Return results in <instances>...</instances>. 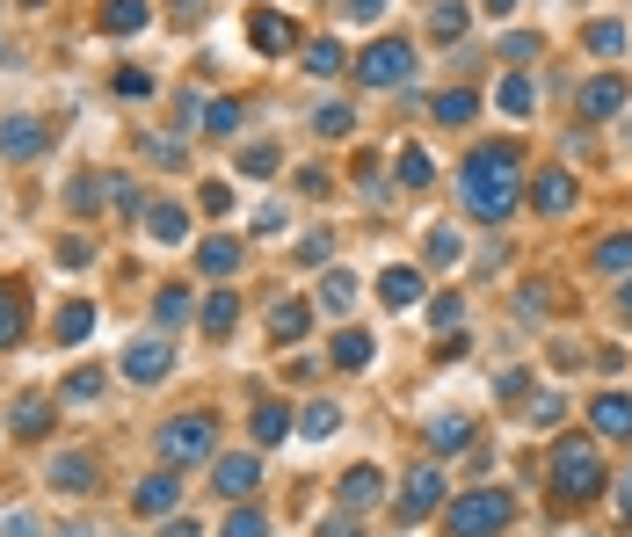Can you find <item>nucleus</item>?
<instances>
[{
	"label": "nucleus",
	"instance_id": "55",
	"mask_svg": "<svg viewBox=\"0 0 632 537\" xmlns=\"http://www.w3.org/2000/svg\"><path fill=\"white\" fill-rule=\"evenodd\" d=\"M160 537H196V523H168V530H160Z\"/></svg>",
	"mask_w": 632,
	"mask_h": 537
},
{
	"label": "nucleus",
	"instance_id": "33",
	"mask_svg": "<svg viewBox=\"0 0 632 537\" xmlns=\"http://www.w3.org/2000/svg\"><path fill=\"white\" fill-rule=\"evenodd\" d=\"M473 95H465V87H451V95H437V103H429V117H437V123H473Z\"/></svg>",
	"mask_w": 632,
	"mask_h": 537
},
{
	"label": "nucleus",
	"instance_id": "20",
	"mask_svg": "<svg viewBox=\"0 0 632 537\" xmlns=\"http://www.w3.org/2000/svg\"><path fill=\"white\" fill-rule=\"evenodd\" d=\"M146 22H153V8H146V0H103V30H109V36H139Z\"/></svg>",
	"mask_w": 632,
	"mask_h": 537
},
{
	"label": "nucleus",
	"instance_id": "42",
	"mask_svg": "<svg viewBox=\"0 0 632 537\" xmlns=\"http://www.w3.org/2000/svg\"><path fill=\"white\" fill-rule=\"evenodd\" d=\"M103 370H73V378H66V399H103Z\"/></svg>",
	"mask_w": 632,
	"mask_h": 537
},
{
	"label": "nucleus",
	"instance_id": "49",
	"mask_svg": "<svg viewBox=\"0 0 632 537\" xmlns=\"http://www.w3.org/2000/svg\"><path fill=\"white\" fill-rule=\"evenodd\" d=\"M146 87H153V80H146L139 66H124V73H117V95H146Z\"/></svg>",
	"mask_w": 632,
	"mask_h": 537
},
{
	"label": "nucleus",
	"instance_id": "8",
	"mask_svg": "<svg viewBox=\"0 0 632 537\" xmlns=\"http://www.w3.org/2000/svg\"><path fill=\"white\" fill-rule=\"evenodd\" d=\"M437 502H443V465H415L400 486V523H421Z\"/></svg>",
	"mask_w": 632,
	"mask_h": 537
},
{
	"label": "nucleus",
	"instance_id": "29",
	"mask_svg": "<svg viewBox=\"0 0 632 537\" xmlns=\"http://www.w3.org/2000/svg\"><path fill=\"white\" fill-rule=\"evenodd\" d=\"M371 348H378V342H371L364 327H350V334H334V364H342V370H364Z\"/></svg>",
	"mask_w": 632,
	"mask_h": 537
},
{
	"label": "nucleus",
	"instance_id": "4",
	"mask_svg": "<svg viewBox=\"0 0 632 537\" xmlns=\"http://www.w3.org/2000/svg\"><path fill=\"white\" fill-rule=\"evenodd\" d=\"M211 443H218V415H204V407H190V415H175L160 429V458L168 465H211Z\"/></svg>",
	"mask_w": 632,
	"mask_h": 537
},
{
	"label": "nucleus",
	"instance_id": "9",
	"mask_svg": "<svg viewBox=\"0 0 632 537\" xmlns=\"http://www.w3.org/2000/svg\"><path fill=\"white\" fill-rule=\"evenodd\" d=\"M625 103H632V87L618 80V73H597V80H589V87H581V95H575V109H581V117H589V123L618 117V109H625Z\"/></svg>",
	"mask_w": 632,
	"mask_h": 537
},
{
	"label": "nucleus",
	"instance_id": "16",
	"mask_svg": "<svg viewBox=\"0 0 632 537\" xmlns=\"http://www.w3.org/2000/svg\"><path fill=\"white\" fill-rule=\"evenodd\" d=\"M146 240L182 247V240H190V211H182V204H146Z\"/></svg>",
	"mask_w": 632,
	"mask_h": 537
},
{
	"label": "nucleus",
	"instance_id": "19",
	"mask_svg": "<svg viewBox=\"0 0 632 537\" xmlns=\"http://www.w3.org/2000/svg\"><path fill=\"white\" fill-rule=\"evenodd\" d=\"M306 327H313V305H306V298H277V305H269V334H277V342H299Z\"/></svg>",
	"mask_w": 632,
	"mask_h": 537
},
{
	"label": "nucleus",
	"instance_id": "51",
	"mask_svg": "<svg viewBox=\"0 0 632 537\" xmlns=\"http://www.w3.org/2000/svg\"><path fill=\"white\" fill-rule=\"evenodd\" d=\"M299 261H328V233H306V240H299Z\"/></svg>",
	"mask_w": 632,
	"mask_h": 537
},
{
	"label": "nucleus",
	"instance_id": "48",
	"mask_svg": "<svg viewBox=\"0 0 632 537\" xmlns=\"http://www.w3.org/2000/svg\"><path fill=\"white\" fill-rule=\"evenodd\" d=\"M531 52H538V36H510V44H502V58H510V66H524Z\"/></svg>",
	"mask_w": 632,
	"mask_h": 537
},
{
	"label": "nucleus",
	"instance_id": "40",
	"mask_svg": "<svg viewBox=\"0 0 632 537\" xmlns=\"http://www.w3.org/2000/svg\"><path fill=\"white\" fill-rule=\"evenodd\" d=\"M342 44H334V36H313V44H306V73H342Z\"/></svg>",
	"mask_w": 632,
	"mask_h": 537
},
{
	"label": "nucleus",
	"instance_id": "28",
	"mask_svg": "<svg viewBox=\"0 0 632 537\" xmlns=\"http://www.w3.org/2000/svg\"><path fill=\"white\" fill-rule=\"evenodd\" d=\"M313 131H320V139H350V131H356V109L350 103H320L313 109Z\"/></svg>",
	"mask_w": 632,
	"mask_h": 537
},
{
	"label": "nucleus",
	"instance_id": "50",
	"mask_svg": "<svg viewBox=\"0 0 632 537\" xmlns=\"http://www.w3.org/2000/svg\"><path fill=\"white\" fill-rule=\"evenodd\" d=\"M320 537H364V523H356L350 508H342V516H334V523H328V530H320Z\"/></svg>",
	"mask_w": 632,
	"mask_h": 537
},
{
	"label": "nucleus",
	"instance_id": "14",
	"mask_svg": "<svg viewBox=\"0 0 632 537\" xmlns=\"http://www.w3.org/2000/svg\"><path fill=\"white\" fill-rule=\"evenodd\" d=\"M589 421H597V436H611V443H632V393H603L597 407H589Z\"/></svg>",
	"mask_w": 632,
	"mask_h": 537
},
{
	"label": "nucleus",
	"instance_id": "35",
	"mask_svg": "<svg viewBox=\"0 0 632 537\" xmlns=\"http://www.w3.org/2000/svg\"><path fill=\"white\" fill-rule=\"evenodd\" d=\"M589 261H597V269H611V277H618V269H632V233H611V240H597V255H589Z\"/></svg>",
	"mask_w": 632,
	"mask_h": 537
},
{
	"label": "nucleus",
	"instance_id": "39",
	"mask_svg": "<svg viewBox=\"0 0 632 537\" xmlns=\"http://www.w3.org/2000/svg\"><path fill=\"white\" fill-rule=\"evenodd\" d=\"M291 436V407H255V443H283Z\"/></svg>",
	"mask_w": 632,
	"mask_h": 537
},
{
	"label": "nucleus",
	"instance_id": "10",
	"mask_svg": "<svg viewBox=\"0 0 632 537\" xmlns=\"http://www.w3.org/2000/svg\"><path fill=\"white\" fill-rule=\"evenodd\" d=\"M44 139H52V123H44V117H0V153H8V160L44 153Z\"/></svg>",
	"mask_w": 632,
	"mask_h": 537
},
{
	"label": "nucleus",
	"instance_id": "30",
	"mask_svg": "<svg viewBox=\"0 0 632 537\" xmlns=\"http://www.w3.org/2000/svg\"><path fill=\"white\" fill-rule=\"evenodd\" d=\"M44 429H52V399H15V436H30V443H36V436H44Z\"/></svg>",
	"mask_w": 632,
	"mask_h": 537
},
{
	"label": "nucleus",
	"instance_id": "25",
	"mask_svg": "<svg viewBox=\"0 0 632 537\" xmlns=\"http://www.w3.org/2000/svg\"><path fill=\"white\" fill-rule=\"evenodd\" d=\"M196 269H204V277H233V269H240V240H204L196 247Z\"/></svg>",
	"mask_w": 632,
	"mask_h": 537
},
{
	"label": "nucleus",
	"instance_id": "43",
	"mask_svg": "<svg viewBox=\"0 0 632 537\" xmlns=\"http://www.w3.org/2000/svg\"><path fill=\"white\" fill-rule=\"evenodd\" d=\"M560 415H567V399H560V393H538V399H531V421H538V429H553Z\"/></svg>",
	"mask_w": 632,
	"mask_h": 537
},
{
	"label": "nucleus",
	"instance_id": "36",
	"mask_svg": "<svg viewBox=\"0 0 632 537\" xmlns=\"http://www.w3.org/2000/svg\"><path fill=\"white\" fill-rule=\"evenodd\" d=\"M581 44H589L597 58H618V52H625V30H618V22H589V30H581Z\"/></svg>",
	"mask_w": 632,
	"mask_h": 537
},
{
	"label": "nucleus",
	"instance_id": "23",
	"mask_svg": "<svg viewBox=\"0 0 632 537\" xmlns=\"http://www.w3.org/2000/svg\"><path fill=\"white\" fill-rule=\"evenodd\" d=\"M465 0H437V8H429V36H437V44H458V36H465Z\"/></svg>",
	"mask_w": 632,
	"mask_h": 537
},
{
	"label": "nucleus",
	"instance_id": "21",
	"mask_svg": "<svg viewBox=\"0 0 632 537\" xmlns=\"http://www.w3.org/2000/svg\"><path fill=\"white\" fill-rule=\"evenodd\" d=\"M52 334H58V342H88V334H95V305H88V298H73V305H58V320H52Z\"/></svg>",
	"mask_w": 632,
	"mask_h": 537
},
{
	"label": "nucleus",
	"instance_id": "12",
	"mask_svg": "<svg viewBox=\"0 0 632 537\" xmlns=\"http://www.w3.org/2000/svg\"><path fill=\"white\" fill-rule=\"evenodd\" d=\"M44 472H52L58 494H88V486H95V451H58Z\"/></svg>",
	"mask_w": 632,
	"mask_h": 537
},
{
	"label": "nucleus",
	"instance_id": "41",
	"mask_svg": "<svg viewBox=\"0 0 632 537\" xmlns=\"http://www.w3.org/2000/svg\"><path fill=\"white\" fill-rule=\"evenodd\" d=\"M218 537H269V516H263V508H233Z\"/></svg>",
	"mask_w": 632,
	"mask_h": 537
},
{
	"label": "nucleus",
	"instance_id": "1",
	"mask_svg": "<svg viewBox=\"0 0 632 537\" xmlns=\"http://www.w3.org/2000/svg\"><path fill=\"white\" fill-rule=\"evenodd\" d=\"M458 196H465L473 218L502 226L516 211V196H524V153H516V146H480V153L458 168Z\"/></svg>",
	"mask_w": 632,
	"mask_h": 537
},
{
	"label": "nucleus",
	"instance_id": "37",
	"mask_svg": "<svg viewBox=\"0 0 632 537\" xmlns=\"http://www.w3.org/2000/svg\"><path fill=\"white\" fill-rule=\"evenodd\" d=\"M240 117H247V109L226 95V103H211V109H204V131H211V139H233V131H240Z\"/></svg>",
	"mask_w": 632,
	"mask_h": 537
},
{
	"label": "nucleus",
	"instance_id": "59",
	"mask_svg": "<svg viewBox=\"0 0 632 537\" xmlns=\"http://www.w3.org/2000/svg\"><path fill=\"white\" fill-rule=\"evenodd\" d=\"M0 66H8V44H0Z\"/></svg>",
	"mask_w": 632,
	"mask_h": 537
},
{
	"label": "nucleus",
	"instance_id": "44",
	"mask_svg": "<svg viewBox=\"0 0 632 537\" xmlns=\"http://www.w3.org/2000/svg\"><path fill=\"white\" fill-rule=\"evenodd\" d=\"M334 421H342V407H328V399H320V407L299 421V429H306V436H334Z\"/></svg>",
	"mask_w": 632,
	"mask_h": 537
},
{
	"label": "nucleus",
	"instance_id": "34",
	"mask_svg": "<svg viewBox=\"0 0 632 537\" xmlns=\"http://www.w3.org/2000/svg\"><path fill=\"white\" fill-rule=\"evenodd\" d=\"M458 255H465V233H458V226H429V261H437V269H451Z\"/></svg>",
	"mask_w": 632,
	"mask_h": 537
},
{
	"label": "nucleus",
	"instance_id": "26",
	"mask_svg": "<svg viewBox=\"0 0 632 537\" xmlns=\"http://www.w3.org/2000/svg\"><path fill=\"white\" fill-rule=\"evenodd\" d=\"M233 320H240V298H233V291H211V305H204V334H211V342H226Z\"/></svg>",
	"mask_w": 632,
	"mask_h": 537
},
{
	"label": "nucleus",
	"instance_id": "52",
	"mask_svg": "<svg viewBox=\"0 0 632 537\" xmlns=\"http://www.w3.org/2000/svg\"><path fill=\"white\" fill-rule=\"evenodd\" d=\"M350 15L356 22H378V15H386V0H350Z\"/></svg>",
	"mask_w": 632,
	"mask_h": 537
},
{
	"label": "nucleus",
	"instance_id": "58",
	"mask_svg": "<svg viewBox=\"0 0 632 537\" xmlns=\"http://www.w3.org/2000/svg\"><path fill=\"white\" fill-rule=\"evenodd\" d=\"M175 8H182V15H196V8H204V0H175Z\"/></svg>",
	"mask_w": 632,
	"mask_h": 537
},
{
	"label": "nucleus",
	"instance_id": "11",
	"mask_svg": "<svg viewBox=\"0 0 632 537\" xmlns=\"http://www.w3.org/2000/svg\"><path fill=\"white\" fill-rule=\"evenodd\" d=\"M531 204H538L545 218H567V211H575V174H567V168H538V182H531Z\"/></svg>",
	"mask_w": 632,
	"mask_h": 537
},
{
	"label": "nucleus",
	"instance_id": "53",
	"mask_svg": "<svg viewBox=\"0 0 632 537\" xmlns=\"http://www.w3.org/2000/svg\"><path fill=\"white\" fill-rule=\"evenodd\" d=\"M618 508H625V523H632V472L618 480Z\"/></svg>",
	"mask_w": 632,
	"mask_h": 537
},
{
	"label": "nucleus",
	"instance_id": "45",
	"mask_svg": "<svg viewBox=\"0 0 632 537\" xmlns=\"http://www.w3.org/2000/svg\"><path fill=\"white\" fill-rule=\"evenodd\" d=\"M204 211H211V218H226V211H233V182H204Z\"/></svg>",
	"mask_w": 632,
	"mask_h": 537
},
{
	"label": "nucleus",
	"instance_id": "27",
	"mask_svg": "<svg viewBox=\"0 0 632 537\" xmlns=\"http://www.w3.org/2000/svg\"><path fill=\"white\" fill-rule=\"evenodd\" d=\"M378 494H386V480H378V472H371V465H356L350 480H342V508H371V502H378Z\"/></svg>",
	"mask_w": 632,
	"mask_h": 537
},
{
	"label": "nucleus",
	"instance_id": "38",
	"mask_svg": "<svg viewBox=\"0 0 632 537\" xmlns=\"http://www.w3.org/2000/svg\"><path fill=\"white\" fill-rule=\"evenodd\" d=\"M400 182H407V190H429V182H437V168H429L421 146H400Z\"/></svg>",
	"mask_w": 632,
	"mask_h": 537
},
{
	"label": "nucleus",
	"instance_id": "32",
	"mask_svg": "<svg viewBox=\"0 0 632 537\" xmlns=\"http://www.w3.org/2000/svg\"><path fill=\"white\" fill-rule=\"evenodd\" d=\"M429 436H437V451H465V443H473V421H465V415H437V421H429Z\"/></svg>",
	"mask_w": 632,
	"mask_h": 537
},
{
	"label": "nucleus",
	"instance_id": "56",
	"mask_svg": "<svg viewBox=\"0 0 632 537\" xmlns=\"http://www.w3.org/2000/svg\"><path fill=\"white\" fill-rule=\"evenodd\" d=\"M58 537H95V530H88V523H66V530H58Z\"/></svg>",
	"mask_w": 632,
	"mask_h": 537
},
{
	"label": "nucleus",
	"instance_id": "22",
	"mask_svg": "<svg viewBox=\"0 0 632 537\" xmlns=\"http://www.w3.org/2000/svg\"><path fill=\"white\" fill-rule=\"evenodd\" d=\"M494 103H502V109H510V117H531V109H538V87H531L524 80V73H502V87H494Z\"/></svg>",
	"mask_w": 632,
	"mask_h": 537
},
{
	"label": "nucleus",
	"instance_id": "31",
	"mask_svg": "<svg viewBox=\"0 0 632 537\" xmlns=\"http://www.w3.org/2000/svg\"><path fill=\"white\" fill-rule=\"evenodd\" d=\"M153 320L160 327H182V320H190V283H168V291L153 298Z\"/></svg>",
	"mask_w": 632,
	"mask_h": 537
},
{
	"label": "nucleus",
	"instance_id": "3",
	"mask_svg": "<svg viewBox=\"0 0 632 537\" xmlns=\"http://www.w3.org/2000/svg\"><path fill=\"white\" fill-rule=\"evenodd\" d=\"M502 523H516L510 486H480V494H458V502L443 508V530L451 537H502Z\"/></svg>",
	"mask_w": 632,
	"mask_h": 537
},
{
	"label": "nucleus",
	"instance_id": "57",
	"mask_svg": "<svg viewBox=\"0 0 632 537\" xmlns=\"http://www.w3.org/2000/svg\"><path fill=\"white\" fill-rule=\"evenodd\" d=\"M618 305H625V320H632V277H625V291H618Z\"/></svg>",
	"mask_w": 632,
	"mask_h": 537
},
{
	"label": "nucleus",
	"instance_id": "7",
	"mask_svg": "<svg viewBox=\"0 0 632 537\" xmlns=\"http://www.w3.org/2000/svg\"><path fill=\"white\" fill-rule=\"evenodd\" d=\"M247 44H255L263 58H283L291 44H299V22L277 15V8H255V15H247Z\"/></svg>",
	"mask_w": 632,
	"mask_h": 537
},
{
	"label": "nucleus",
	"instance_id": "17",
	"mask_svg": "<svg viewBox=\"0 0 632 537\" xmlns=\"http://www.w3.org/2000/svg\"><path fill=\"white\" fill-rule=\"evenodd\" d=\"M22 334H30V298L22 283H0V348H15Z\"/></svg>",
	"mask_w": 632,
	"mask_h": 537
},
{
	"label": "nucleus",
	"instance_id": "46",
	"mask_svg": "<svg viewBox=\"0 0 632 537\" xmlns=\"http://www.w3.org/2000/svg\"><path fill=\"white\" fill-rule=\"evenodd\" d=\"M0 537H36V516L30 508H8V516H0Z\"/></svg>",
	"mask_w": 632,
	"mask_h": 537
},
{
	"label": "nucleus",
	"instance_id": "6",
	"mask_svg": "<svg viewBox=\"0 0 632 537\" xmlns=\"http://www.w3.org/2000/svg\"><path fill=\"white\" fill-rule=\"evenodd\" d=\"M168 370H175V348L160 342V334H139V342L124 348V378L131 385H160Z\"/></svg>",
	"mask_w": 632,
	"mask_h": 537
},
{
	"label": "nucleus",
	"instance_id": "54",
	"mask_svg": "<svg viewBox=\"0 0 632 537\" xmlns=\"http://www.w3.org/2000/svg\"><path fill=\"white\" fill-rule=\"evenodd\" d=\"M480 8H488V15H516V0H480Z\"/></svg>",
	"mask_w": 632,
	"mask_h": 537
},
{
	"label": "nucleus",
	"instance_id": "47",
	"mask_svg": "<svg viewBox=\"0 0 632 537\" xmlns=\"http://www.w3.org/2000/svg\"><path fill=\"white\" fill-rule=\"evenodd\" d=\"M429 320H437V327H458V320H465V305H458V298H437V305H429Z\"/></svg>",
	"mask_w": 632,
	"mask_h": 537
},
{
	"label": "nucleus",
	"instance_id": "15",
	"mask_svg": "<svg viewBox=\"0 0 632 537\" xmlns=\"http://www.w3.org/2000/svg\"><path fill=\"white\" fill-rule=\"evenodd\" d=\"M175 502H182L175 465H168V472H153V480H139V494H131V508H139V516H168Z\"/></svg>",
	"mask_w": 632,
	"mask_h": 537
},
{
	"label": "nucleus",
	"instance_id": "13",
	"mask_svg": "<svg viewBox=\"0 0 632 537\" xmlns=\"http://www.w3.org/2000/svg\"><path fill=\"white\" fill-rule=\"evenodd\" d=\"M378 298H386V312H415V305H421V269L393 261L386 277H378Z\"/></svg>",
	"mask_w": 632,
	"mask_h": 537
},
{
	"label": "nucleus",
	"instance_id": "2",
	"mask_svg": "<svg viewBox=\"0 0 632 537\" xmlns=\"http://www.w3.org/2000/svg\"><path fill=\"white\" fill-rule=\"evenodd\" d=\"M553 494L560 502H597L603 494V458L589 436H560L553 443Z\"/></svg>",
	"mask_w": 632,
	"mask_h": 537
},
{
	"label": "nucleus",
	"instance_id": "24",
	"mask_svg": "<svg viewBox=\"0 0 632 537\" xmlns=\"http://www.w3.org/2000/svg\"><path fill=\"white\" fill-rule=\"evenodd\" d=\"M350 305H356V277H350V269H328V277H320V312L342 320Z\"/></svg>",
	"mask_w": 632,
	"mask_h": 537
},
{
	"label": "nucleus",
	"instance_id": "18",
	"mask_svg": "<svg viewBox=\"0 0 632 537\" xmlns=\"http://www.w3.org/2000/svg\"><path fill=\"white\" fill-rule=\"evenodd\" d=\"M211 480H218V494H255V480H263V458H218L211 465Z\"/></svg>",
	"mask_w": 632,
	"mask_h": 537
},
{
	"label": "nucleus",
	"instance_id": "5",
	"mask_svg": "<svg viewBox=\"0 0 632 537\" xmlns=\"http://www.w3.org/2000/svg\"><path fill=\"white\" fill-rule=\"evenodd\" d=\"M356 80L364 87H407L415 80V44H407V36H378V44L356 58Z\"/></svg>",
	"mask_w": 632,
	"mask_h": 537
}]
</instances>
